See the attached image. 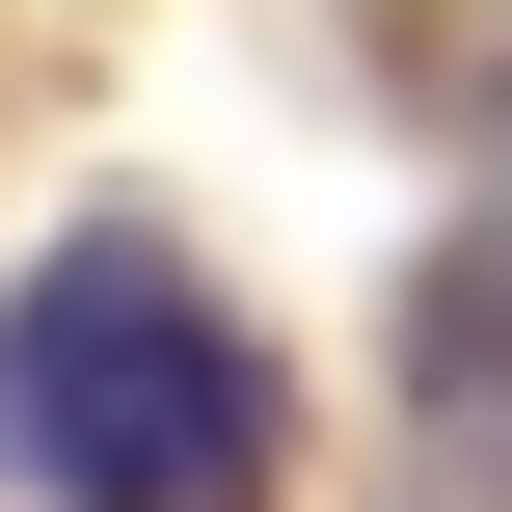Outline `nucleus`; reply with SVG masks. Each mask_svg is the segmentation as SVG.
<instances>
[{
    "label": "nucleus",
    "instance_id": "1",
    "mask_svg": "<svg viewBox=\"0 0 512 512\" xmlns=\"http://www.w3.org/2000/svg\"><path fill=\"white\" fill-rule=\"evenodd\" d=\"M270 459H297V378L216 324V270L162 216H81L0 297V486L27 512H270Z\"/></svg>",
    "mask_w": 512,
    "mask_h": 512
},
{
    "label": "nucleus",
    "instance_id": "2",
    "mask_svg": "<svg viewBox=\"0 0 512 512\" xmlns=\"http://www.w3.org/2000/svg\"><path fill=\"white\" fill-rule=\"evenodd\" d=\"M405 405H432V432H512V216L432 243V297H405Z\"/></svg>",
    "mask_w": 512,
    "mask_h": 512
}]
</instances>
